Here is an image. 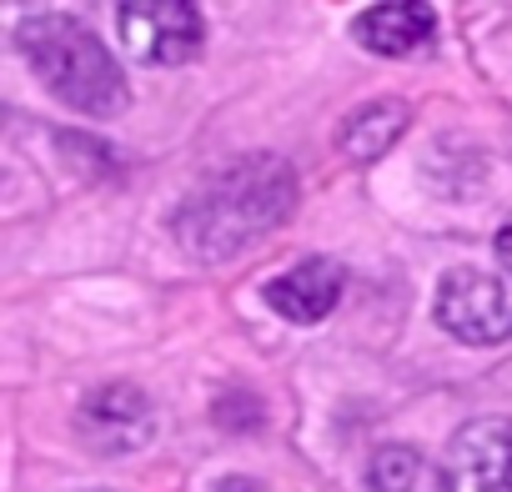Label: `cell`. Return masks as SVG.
I'll use <instances>...</instances> for the list:
<instances>
[{"instance_id": "cell-2", "label": "cell", "mask_w": 512, "mask_h": 492, "mask_svg": "<svg viewBox=\"0 0 512 492\" xmlns=\"http://www.w3.org/2000/svg\"><path fill=\"white\" fill-rule=\"evenodd\" d=\"M31 71L51 86V96H61L71 111L81 116H121L131 91L121 81V66L116 56L96 41L91 26H81L76 16H61V11H41V16H26L21 31H16Z\"/></svg>"}, {"instance_id": "cell-8", "label": "cell", "mask_w": 512, "mask_h": 492, "mask_svg": "<svg viewBox=\"0 0 512 492\" xmlns=\"http://www.w3.org/2000/svg\"><path fill=\"white\" fill-rule=\"evenodd\" d=\"M357 41L377 56H412L432 41L437 31V11L422 0H402V6H372L357 16Z\"/></svg>"}, {"instance_id": "cell-10", "label": "cell", "mask_w": 512, "mask_h": 492, "mask_svg": "<svg viewBox=\"0 0 512 492\" xmlns=\"http://www.w3.org/2000/svg\"><path fill=\"white\" fill-rule=\"evenodd\" d=\"M367 482H372V492H412V482H417V452L412 447H397V442L377 447L372 462H367Z\"/></svg>"}, {"instance_id": "cell-5", "label": "cell", "mask_w": 512, "mask_h": 492, "mask_svg": "<svg viewBox=\"0 0 512 492\" xmlns=\"http://www.w3.org/2000/svg\"><path fill=\"white\" fill-rule=\"evenodd\" d=\"M121 41L136 61L146 66H181L191 56H201L206 41V21L186 0H141V6H121L116 11Z\"/></svg>"}, {"instance_id": "cell-3", "label": "cell", "mask_w": 512, "mask_h": 492, "mask_svg": "<svg viewBox=\"0 0 512 492\" xmlns=\"http://www.w3.org/2000/svg\"><path fill=\"white\" fill-rule=\"evenodd\" d=\"M437 322L472 347H492L512 337V277H492L477 267H457L437 287Z\"/></svg>"}, {"instance_id": "cell-12", "label": "cell", "mask_w": 512, "mask_h": 492, "mask_svg": "<svg viewBox=\"0 0 512 492\" xmlns=\"http://www.w3.org/2000/svg\"><path fill=\"white\" fill-rule=\"evenodd\" d=\"M216 492H267V487L251 477H226V482H216Z\"/></svg>"}, {"instance_id": "cell-1", "label": "cell", "mask_w": 512, "mask_h": 492, "mask_svg": "<svg viewBox=\"0 0 512 492\" xmlns=\"http://www.w3.org/2000/svg\"><path fill=\"white\" fill-rule=\"evenodd\" d=\"M297 206V176L282 156H246L216 171L186 206L176 211L171 231L201 262H226L241 246L277 231Z\"/></svg>"}, {"instance_id": "cell-7", "label": "cell", "mask_w": 512, "mask_h": 492, "mask_svg": "<svg viewBox=\"0 0 512 492\" xmlns=\"http://www.w3.org/2000/svg\"><path fill=\"white\" fill-rule=\"evenodd\" d=\"M342 287H347V272L332 257H307L292 272H282L277 282H267V307L297 327H312V322L332 317V307L342 302Z\"/></svg>"}, {"instance_id": "cell-11", "label": "cell", "mask_w": 512, "mask_h": 492, "mask_svg": "<svg viewBox=\"0 0 512 492\" xmlns=\"http://www.w3.org/2000/svg\"><path fill=\"white\" fill-rule=\"evenodd\" d=\"M216 422L226 427V432H256V427H262V402H256L251 392L246 397H221L216 402Z\"/></svg>"}, {"instance_id": "cell-9", "label": "cell", "mask_w": 512, "mask_h": 492, "mask_svg": "<svg viewBox=\"0 0 512 492\" xmlns=\"http://www.w3.org/2000/svg\"><path fill=\"white\" fill-rule=\"evenodd\" d=\"M407 121H412V111L402 106V101H367L362 111H352L347 121H342V131H337V146L352 156V161H377V156H387L397 141H402V131H407Z\"/></svg>"}, {"instance_id": "cell-4", "label": "cell", "mask_w": 512, "mask_h": 492, "mask_svg": "<svg viewBox=\"0 0 512 492\" xmlns=\"http://www.w3.org/2000/svg\"><path fill=\"white\" fill-rule=\"evenodd\" d=\"M437 492H512V417H472L437 462Z\"/></svg>"}, {"instance_id": "cell-13", "label": "cell", "mask_w": 512, "mask_h": 492, "mask_svg": "<svg viewBox=\"0 0 512 492\" xmlns=\"http://www.w3.org/2000/svg\"><path fill=\"white\" fill-rule=\"evenodd\" d=\"M497 257L512 267V216H507V221H502V231H497Z\"/></svg>"}, {"instance_id": "cell-6", "label": "cell", "mask_w": 512, "mask_h": 492, "mask_svg": "<svg viewBox=\"0 0 512 492\" xmlns=\"http://www.w3.org/2000/svg\"><path fill=\"white\" fill-rule=\"evenodd\" d=\"M76 432L91 452H136L141 442H151L156 432V407L141 387L131 382H106L96 387L81 412H76Z\"/></svg>"}]
</instances>
